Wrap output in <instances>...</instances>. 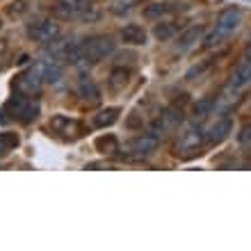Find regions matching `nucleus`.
I'll return each instance as SVG.
<instances>
[{"instance_id": "1", "label": "nucleus", "mask_w": 251, "mask_h": 251, "mask_svg": "<svg viewBox=\"0 0 251 251\" xmlns=\"http://www.w3.org/2000/svg\"><path fill=\"white\" fill-rule=\"evenodd\" d=\"M112 53H114V41L110 37H89V39H82L66 48L64 57L71 64H78V62L99 64L100 60H105L107 55H112Z\"/></svg>"}, {"instance_id": "2", "label": "nucleus", "mask_w": 251, "mask_h": 251, "mask_svg": "<svg viewBox=\"0 0 251 251\" xmlns=\"http://www.w3.org/2000/svg\"><path fill=\"white\" fill-rule=\"evenodd\" d=\"M7 114L12 117V119L21 121V124H30V121L37 119V114H39V103L34 100L30 96H23V94H16L14 99L7 100L5 105Z\"/></svg>"}, {"instance_id": "3", "label": "nucleus", "mask_w": 251, "mask_h": 251, "mask_svg": "<svg viewBox=\"0 0 251 251\" xmlns=\"http://www.w3.org/2000/svg\"><path fill=\"white\" fill-rule=\"evenodd\" d=\"M41 85H44V78L37 66L27 69L14 80V92L16 94H23V96H30V99H37L41 92Z\"/></svg>"}, {"instance_id": "4", "label": "nucleus", "mask_w": 251, "mask_h": 251, "mask_svg": "<svg viewBox=\"0 0 251 251\" xmlns=\"http://www.w3.org/2000/svg\"><path fill=\"white\" fill-rule=\"evenodd\" d=\"M203 142H205V135L201 132V128H197V126L185 128V130L178 135V139H176V153L190 158V155H194V153L201 149Z\"/></svg>"}, {"instance_id": "5", "label": "nucleus", "mask_w": 251, "mask_h": 251, "mask_svg": "<svg viewBox=\"0 0 251 251\" xmlns=\"http://www.w3.org/2000/svg\"><path fill=\"white\" fill-rule=\"evenodd\" d=\"M27 34L34 41H39V44H53L60 37V25L50 19H39L27 25Z\"/></svg>"}, {"instance_id": "6", "label": "nucleus", "mask_w": 251, "mask_h": 251, "mask_svg": "<svg viewBox=\"0 0 251 251\" xmlns=\"http://www.w3.org/2000/svg\"><path fill=\"white\" fill-rule=\"evenodd\" d=\"M183 121V112L180 110H176V107H169V110H165V112L160 114L158 119L153 121V126H151V135L155 139H162V137H167L169 132L176 128V126Z\"/></svg>"}, {"instance_id": "7", "label": "nucleus", "mask_w": 251, "mask_h": 251, "mask_svg": "<svg viewBox=\"0 0 251 251\" xmlns=\"http://www.w3.org/2000/svg\"><path fill=\"white\" fill-rule=\"evenodd\" d=\"M50 128L69 139H80L85 135V126L75 119H69L66 114H55L53 119H50Z\"/></svg>"}, {"instance_id": "8", "label": "nucleus", "mask_w": 251, "mask_h": 251, "mask_svg": "<svg viewBox=\"0 0 251 251\" xmlns=\"http://www.w3.org/2000/svg\"><path fill=\"white\" fill-rule=\"evenodd\" d=\"M242 23V14H240L238 7H226L224 12L217 16V23H215V30H217L222 37L226 34H233Z\"/></svg>"}, {"instance_id": "9", "label": "nucleus", "mask_w": 251, "mask_h": 251, "mask_svg": "<svg viewBox=\"0 0 251 251\" xmlns=\"http://www.w3.org/2000/svg\"><path fill=\"white\" fill-rule=\"evenodd\" d=\"M92 0H57V12L64 19H80L92 9Z\"/></svg>"}, {"instance_id": "10", "label": "nucleus", "mask_w": 251, "mask_h": 251, "mask_svg": "<svg viewBox=\"0 0 251 251\" xmlns=\"http://www.w3.org/2000/svg\"><path fill=\"white\" fill-rule=\"evenodd\" d=\"M155 146H158V139L149 132V135H139V137L132 139L130 146H128V153H130V158H146L155 151Z\"/></svg>"}, {"instance_id": "11", "label": "nucleus", "mask_w": 251, "mask_h": 251, "mask_svg": "<svg viewBox=\"0 0 251 251\" xmlns=\"http://www.w3.org/2000/svg\"><path fill=\"white\" fill-rule=\"evenodd\" d=\"M78 96L85 105H96L100 100V89L96 87V82H94L89 75H80L78 78Z\"/></svg>"}, {"instance_id": "12", "label": "nucleus", "mask_w": 251, "mask_h": 251, "mask_svg": "<svg viewBox=\"0 0 251 251\" xmlns=\"http://www.w3.org/2000/svg\"><path fill=\"white\" fill-rule=\"evenodd\" d=\"M231 130H233V119L228 117V114H224V117H219V119L208 128L205 139H208L210 144H219V142H224V139L228 137V132Z\"/></svg>"}, {"instance_id": "13", "label": "nucleus", "mask_w": 251, "mask_h": 251, "mask_svg": "<svg viewBox=\"0 0 251 251\" xmlns=\"http://www.w3.org/2000/svg\"><path fill=\"white\" fill-rule=\"evenodd\" d=\"M121 41L128 44V46H144L146 44V30L142 25L130 23V25H126L124 30H121Z\"/></svg>"}, {"instance_id": "14", "label": "nucleus", "mask_w": 251, "mask_h": 251, "mask_svg": "<svg viewBox=\"0 0 251 251\" xmlns=\"http://www.w3.org/2000/svg\"><path fill=\"white\" fill-rule=\"evenodd\" d=\"M201 37H203V27H187L185 32H180L178 41H176V48H178L180 53H185V50H190L192 46H197V41H201Z\"/></svg>"}, {"instance_id": "15", "label": "nucleus", "mask_w": 251, "mask_h": 251, "mask_svg": "<svg viewBox=\"0 0 251 251\" xmlns=\"http://www.w3.org/2000/svg\"><path fill=\"white\" fill-rule=\"evenodd\" d=\"M251 82V55H247L245 60L238 64V69L233 71V78H231V87L240 89Z\"/></svg>"}, {"instance_id": "16", "label": "nucleus", "mask_w": 251, "mask_h": 251, "mask_svg": "<svg viewBox=\"0 0 251 251\" xmlns=\"http://www.w3.org/2000/svg\"><path fill=\"white\" fill-rule=\"evenodd\" d=\"M37 69H39L41 78H44V82H50V85H55V82H60L62 78V69L57 64H55L53 60H41L39 64H34Z\"/></svg>"}, {"instance_id": "17", "label": "nucleus", "mask_w": 251, "mask_h": 251, "mask_svg": "<svg viewBox=\"0 0 251 251\" xmlns=\"http://www.w3.org/2000/svg\"><path fill=\"white\" fill-rule=\"evenodd\" d=\"M130 82V71L128 69H112V73H110V78H107V87L112 89V92H121L126 85Z\"/></svg>"}, {"instance_id": "18", "label": "nucleus", "mask_w": 251, "mask_h": 251, "mask_svg": "<svg viewBox=\"0 0 251 251\" xmlns=\"http://www.w3.org/2000/svg\"><path fill=\"white\" fill-rule=\"evenodd\" d=\"M119 121V110L117 107H105L99 114H94V126L96 128H110Z\"/></svg>"}, {"instance_id": "19", "label": "nucleus", "mask_w": 251, "mask_h": 251, "mask_svg": "<svg viewBox=\"0 0 251 251\" xmlns=\"http://www.w3.org/2000/svg\"><path fill=\"white\" fill-rule=\"evenodd\" d=\"M94 144H96V149H99L103 155H114V153L119 151V139L114 137V135H110V132H107V135L96 137V142H94Z\"/></svg>"}, {"instance_id": "20", "label": "nucleus", "mask_w": 251, "mask_h": 251, "mask_svg": "<svg viewBox=\"0 0 251 251\" xmlns=\"http://www.w3.org/2000/svg\"><path fill=\"white\" fill-rule=\"evenodd\" d=\"M169 12H172V7L167 5V2H151V5L144 7V19H149V21H160L162 16H167Z\"/></svg>"}, {"instance_id": "21", "label": "nucleus", "mask_w": 251, "mask_h": 251, "mask_svg": "<svg viewBox=\"0 0 251 251\" xmlns=\"http://www.w3.org/2000/svg\"><path fill=\"white\" fill-rule=\"evenodd\" d=\"M19 144H21V139L16 132H9V130L0 132V155H7V153L14 151Z\"/></svg>"}, {"instance_id": "22", "label": "nucleus", "mask_w": 251, "mask_h": 251, "mask_svg": "<svg viewBox=\"0 0 251 251\" xmlns=\"http://www.w3.org/2000/svg\"><path fill=\"white\" fill-rule=\"evenodd\" d=\"M153 34H155L158 41H169V39H174V34H176V25L162 21V23H158V25L153 27Z\"/></svg>"}, {"instance_id": "23", "label": "nucleus", "mask_w": 251, "mask_h": 251, "mask_svg": "<svg viewBox=\"0 0 251 251\" xmlns=\"http://www.w3.org/2000/svg\"><path fill=\"white\" fill-rule=\"evenodd\" d=\"M215 110V99H203L194 105V117H205Z\"/></svg>"}, {"instance_id": "24", "label": "nucleus", "mask_w": 251, "mask_h": 251, "mask_svg": "<svg viewBox=\"0 0 251 251\" xmlns=\"http://www.w3.org/2000/svg\"><path fill=\"white\" fill-rule=\"evenodd\" d=\"M132 5H135V0H114L110 9L114 14H128L132 9Z\"/></svg>"}, {"instance_id": "25", "label": "nucleus", "mask_w": 251, "mask_h": 251, "mask_svg": "<svg viewBox=\"0 0 251 251\" xmlns=\"http://www.w3.org/2000/svg\"><path fill=\"white\" fill-rule=\"evenodd\" d=\"M219 41H222V34L215 30V32H210V34H208V37L203 39V46H205V48H212V46H217Z\"/></svg>"}, {"instance_id": "26", "label": "nucleus", "mask_w": 251, "mask_h": 251, "mask_svg": "<svg viewBox=\"0 0 251 251\" xmlns=\"http://www.w3.org/2000/svg\"><path fill=\"white\" fill-rule=\"evenodd\" d=\"M238 139H240V144H249L251 142V124L242 128V132L238 135Z\"/></svg>"}, {"instance_id": "27", "label": "nucleus", "mask_w": 251, "mask_h": 251, "mask_svg": "<svg viewBox=\"0 0 251 251\" xmlns=\"http://www.w3.org/2000/svg\"><path fill=\"white\" fill-rule=\"evenodd\" d=\"M0 27H2V21H0Z\"/></svg>"}]
</instances>
